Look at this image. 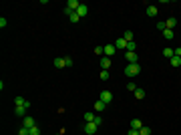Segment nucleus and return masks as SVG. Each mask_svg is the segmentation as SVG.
Returning <instances> with one entry per match:
<instances>
[{
    "label": "nucleus",
    "instance_id": "27",
    "mask_svg": "<svg viewBox=\"0 0 181 135\" xmlns=\"http://www.w3.org/2000/svg\"><path fill=\"white\" fill-rule=\"evenodd\" d=\"M139 135H151V129H149V127H141L139 129Z\"/></svg>",
    "mask_w": 181,
    "mask_h": 135
},
{
    "label": "nucleus",
    "instance_id": "5",
    "mask_svg": "<svg viewBox=\"0 0 181 135\" xmlns=\"http://www.w3.org/2000/svg\"><path fill=\"white\" fill-rule=\"evenodd\" d=\"M80 6V2L79 0H68L67 2V10H71V12H77V8Z\"/></svg>",
    "mask_w": 181,
    "mask_h": 135
},
{
    "label": "nucleus",
    "instance_id": "37",
    "mask_svg": "<svg viewBox=\"0 0 181 135\" xmlns=\"http://www.w3.org/2000/svg\"><path fill=\"white\" fill-rule=\"evenodd\" d=\"M175 51V54H177V57H181V48H173Z\"/></svg>",
    "mask_w": 181,
    "mask_h": 135
},
{
    "label": "nucleus",
    "instance_id": "3",
    "mask_svg": "<svg viewBox=\"0 0 181 135\" xmlns=\"http://www.w3.org/2000/svg\"><path fill=\"white\" fill-rule=\"evenodd\" d=\"M99 131V127L95 125V123H85V133H89V135H95Z\"/></svg>",
    "mask_w": 181,
    "mask_h": 135
},
{
    "label": "nucleus",
    "instance_id": "14",
    "mask_svg": "<svg viewBox=\"0 0 181 135\" xmlns=\"http://www.w3.org/2000/svg\"><path fill=\"white\" fill-rule=\"evenodd\" d=\"M14 115L16 117H26V107H14Z\"/></svg>",
    "mask_w": 181,
    "mask_h": 135
},
{
    "label": "nucleus",
    "instance_id": "6",
    "mask_svg": "<svg viewBox=\"0 0 181 135\" xmlns=\"http://www.w3.org/2000/svg\"><path fill=\"white\" fill-rule=\"evenodd\" d=\"M101 69L103 71H109L111 69V59L109 57H101Z\"/></svg>",
    "mask_w": 181,
    "mask_h": 135
},
{
    "label": "nucleus",
    "instance_id": "36",
    "mask_svg": "<svg viewBox=\"0 0 181 135\" xmlns=\"http://www.w3.org/2000/svg\"><path fill=\"white\" fill-rule=\"evenodd\" d=\"M127 135H139V131H137V129H129Z\"/></svg>",
    "mask_w": 181,
    "mask_h": 135
},
{
    "label": "nucleus",
    "instance_id": "32",
    "mask_svg": "<svg viewBox=\"0 0 181 135\" xmlns=\"http://www.w3.org/2000/svg\"><path fill=\"white\" fill-rule=\"evenodd\" d=\"M30 135H40V129L34 125V127H30Z\"/></svg>",
    "mask_w": 181,
    "mask_h": 135
},
{
    "label": "nucleus",
    "instance_id": "29",
    "mask_svg": "<svg viewBox=\"0 0 181 135\" xmlns=\"http://www.w3.org/2000/svg\"><path fill=\"white\" fill-rule=\"evenodd\" d=\"M65 59V67H73V59L71 57H62Z\"/></svg>",
    "mask_w": 181,
    "mask_h": 135
},
{
    "label": "nucleus",
    "instance_id": "22",
    "mask_svg": "<svg viewBox=\"0 0 181 135\" xmlns=\"http://www.w3.org/2000/svg\"><path fill=\"white\" fill-rule=\"evenodd\" d=\"M163 54H165V59H171V57H175V51L173 48H163Z\"/></svg>",
    "mask_w": 181,
    "mask_h": 135
},
{
    "label": "nucleus",
    "instance_id": "2",
    "mask_svg": "<svg viewBox=\"0 0 181 135\" xmlns=\"http://www.w3.org/2000/svg\"><path fill=\"white\" fill-rule=\"evenodd\" d=\"M36 123H34V117H30V115H26V117H22V127H34Z\"/></svg>",
    "mask_w": 181,
    "mask_h": 135
},
{
    "label": "nucleus",
    "instance_id": "18",
    "mask_svg": "<svg viewBox=\"0 0 181 135\" xmlns=\"http://www.w3.org/2000/svg\"><path fill=\"white\" fill-rule=\"evenodd\" d=\"M95 117H97V115H95L93 111H87V113H85V123H93Z\"/></svg>",
    "mask_w": 181,
    "mask_h": 135
},
{
    "label": "nucleus",
    "instance_id": "33",
    "mask_svg": "<svg viewBox=\"0 0 181 135\" xmlns=\"http://www.w3.org/2000/svg\"><path fill=\"white\" fill-rule=\"evenodd\" d=\"M6 24H8V20L2 16V18H0V28H6Z\"/></svg>",
    "mask_w": 181,
    "mask_h": 135
},
{
    "label": "nucleus",
    "instance_id": "25",
    "mask_svg": "<svg viewBox=\"0 0 181 135\" xmlns=\"http://www.w3.org/2000/svg\"><path fill=\"white\" fill-rule=\"evenodd\" d=\"M135 48H137V44H135V41L127 42V53H135Z\"/></svg>",
    "mask_w": 181,
    "mask_h": 135
},
{
    "label": "nucleus",
    "instance_id": "19",
    "mask_svg": "<svg viewBox=\"0 0 181 135\" xmlns=\"http://www.w3.org/2000/svg\"><path fill=\"white\" fill-rule=\"evenodd\" d=\"M157 12H159L157 6H147V16H157Z\"/></svg>",
    "mask_w": 181,
    "mask_h": 135
},
{
    "label": "nucleus",
    "instance_id": "26",
    "mask_svg": "<svg viewBox=\"0 0 181 135\" xmlns=\"http://www.w3.org/2000/svg\"><path fill=\"white\" fill-rule=\"evenodd\" d=\"M95 54H101V57H105V47H95Z\"/></svg>",
    "mask_w": 181,
    "mask_h": 135
},
{
    "label": "nucleus",
    "instance_id": "7",
    "mask_svg": "<svg viewBox=\"0 0 181 135\" xmlns=\"http://www.w3.org/2000/svg\"><path fill=\"white\" fill-rule=\"evenodd\" d=\"M65 14L68 16V20H71V22H79L80 20L79 14H77V12H71V10H67V8H65Z\"/></svg>",
    "mask_w": 181,
    "mask_h": 135
},
{
    "label": "nucleus",
    "instance_id": "21",
    "mask_svg": "<svg viewBox=\"0 0 181 135\" xmlns=\"http://www.w3.org/2000/svg\"><path fill=\"white\" fill-rule=\"evenodd\" d=\"M141 127H143V123H141L139 119H133V121H131V129H137V131H139Z\"/></svg>",
    "mask_w": 181,
    "mask_h": 135
},
{
    "label": "nucleus",
    "instance_id": "20",
    "mask_svg": "<svg viewBox=\"0 0 181 135\" xmlns=\"http://www.w3.org/2000/svg\"><path fill=\"white\" fill-rule=\"evenodd\" d=\"M163 36H165L167 41H171V38H175V32L173 30H169V28H165V30H163Z\"/></svg>",
    "mask_w": 181,
    "mask_h": 135
},
{
    "label": "nucleus",
    "instance_id": "28",
    "mask_svg": "<svg viewBox=\"0 0 181 135\" xmlns=\"http://www.w3.org/2000/svg\"><path fill=\"white\" fill-rule=\"evenodd\" d=\"M18 135H30V129H28V127H20L18 129Z\"/></svg>",
    "mask_w": 181,
    "mask_h": 135
},
{
    "label": "nucleus",
    "instance_id": "31",
    "mask_svg": "<svg viewBox=\"0 0 181 135\" xmlns=\"http://www.w3.org/2000/svg\"><path fill=\"white\" fill-rule=\"evenodd\" d=\"M109 79V71H101V81H107Z\"/></svg>",
    "mask_w": 181,
    "mask_h": 135
},
{
    "label": "nucleus",
    "instance_id": "30",
    "mask_svg": "<svg viewBox=\"0 0 181 135\" xmlns=\"http://www.w3.org/2000/svg\"><path fill=\"white\" fill-rule=\"evenodd\" d=\"M135 89H137V85H135V83L131 81V83H129V85H127V91H131V93H135Z\"/></svg>",
    "mask_w": 181,
    "mask_h": 135
},
{
    "label": "nucleus",
    "instance_id": "1",
    "mask_svg": "<svg viewBox=\"0 0 181 135\" xmlns=\"http://www.w3.org/2000/svg\"><path fill=\"white\" fill-rule=\"evenodd\" d=\"M139 73H141V67H139V63H133V65H127V67H125V75H127L129 79H133V77H137Z\"/></svg>",
    "mask_w": 181,
    "mask_h": 135
},
{
    "label": "nucleus",
    "instance_id": "23",
    "mask_svg": "<svg viewBox=\"0 0 181 135\" xmlns=\"http://www.w3.org/2000/svg\"><path fill=\"white\" fill-rule=\"evenodd\" d=\"M123 38H125L127 42H131V41H133V30H125V34H123Z\"/></svg>",
    "mask_w": 181,
    "mask_h": 135
},
{
    "label": "nucleus",
    "instance_id": "34",
    "mask_svg": "<svg viewBox=\"0 0 181 135\" xmlns=\"http://www.w3.org/2000/svg\"><path fill=\"white\" fill-rule=\"evenodd\" d=\"M95 125H97V127H101V123H103V119H101V117H95Z\"/></svg>",
    "mask_w": 181,
    "mask_h": 135
},
{
    "label": "nucleus",
    "instance_id": "12",
    "mask_svg": "<svg viewBox=\"0 0 181 135\" xmlns=\"http://www.w3.org/2000/svg\"><path fill=\"white\" fill-rule=\"evenodd\" d=\"M115 47L127 53V41H125V38H117V42H115Z\"/></svg>",
    "mask_w": 181,
    "mask_h": 135
},
{
    "label": "nucleus",
    "instance_id": "11",
    "mask_svg": "<svg viewBox=\"0 0 181 135\" xmlns=\"http://www.w3.org/2000/svg\"><path fill=\"white\" fill-rule=\"evenodd\" d=\"M77 14H79L80 18H83V16H87V14H89V6H87V4H80V6L77 8Z\"/></svg>",
    "mask_w": 181,
    "mask_h": 135
},
{
    "label": "nucleus",
    "instance_id": "24",
    "mask_svg": "<svg viewBox=\"0 0 181 135\" xmlns=\"http://www.w3.org/2000/svg\"><path fill=\"white\" fill-rule=\"evenodd\" d=\"M135 97H137V99H143V97H145V91H143L141 87H137L135 89Z\"/></svg>",
    "mask_w": 181,
    "mask_h": 135
},
{
    "label": "nucleus",
    "instance_id": "8",
    "mask_svg": "<svg viewBox=\"0 0 181 135\" xmlns=\"http://www.w3.org/2000/svg\"><path fill=\"white\" fill-rule=\"evenodd\" d=\"M175 26H177V18H175V16H171V18H167V20H165V28L173 30Z\"/></svg>",
    "mask_w": 181,
    "mask_h": 135
},
{
    "label": "nucleus",
    "instance_id": "13",
    "mask_svg": "<svg viewBox=\"0 0 181 135\" xmlns=\"http://www.w3.org/2000/svg\"><path fill=\"white\" fill-rule=\"evenodd\" d=\"M125 59H127V65H133V63H137V54L135 53H125Z\"/></svg>",
    "mask_w": 181,
    "mask_h": 135
},
{
    "label": "nucleus",
    "instance_id": "15",
    "mask_svg": "<svg viewBox=\"0 0 181 135\" xmlns=\"http://www.w3.org/2000/svg\"><path fill=\"white\" fill-rule=\"evenodd\" d=\"M105 107H107V103H103L99 99V101L95 103V111H97V113H101V111H105Z\"/></svg>",
    "mask_w": 181,
    "mask_h": 135
},
{
    "label": "nucleus",
    "instance_id": "9",
    "mask_svg": "<svg viewBox=\"0 0 181 135\" xmlns=\"http://www.w3.org/2000/svg\"><path fill=\"white\" fill-rule=\"evenodd\" d=\"M115 53H117V47H115V44H107V47H105V57H109V59H111Z\"/></svg>",
    "mask_w": 181,
    "mask_h": 135
},
{
    "label": "nucleus",
    "instance_id": "16",
    "mask_svg": "<svg viewBox=\"0 0 181 135\" xmlns=\"http://www.w3.org/2000/svg\"><path fill=\"white\" fill-rule=\"evenodd\" d=\"M169 63H171V67H181V57H177V54H175V57H171V59H169Z\"/></svg>",
    "mask_w": 181,
    "mask_h": 135
},
{
    "label": "nucleus",
    "instance_id": "10",
    "mask_svg": "<svg viewBox=\"0 0 181 135\" xmlns=\"http://www.w3.org/2000/svg\"><path fill=\"white\" fill-rule=\"evenodd\" d=\"M14 103H16V107H30V101H26V99H22V97H16V101H14Z\"/></svg>",
    "mask_w": 181,
    "mask_h": 135
},
{
    "label": "nucleus",
    "instance_id": "17",
    "mask_svg": "<svg viewBox=\"0 0 181 135\" xmlns=\"http://www.w3.org/2000/svg\"><path fill=\"white\" fill-rule=\"evenodd\" d=\"M53 63H54V67L56 69H65V59H62V57H56Z\"/></svg>",
    "mask_w": 181,
    "mask_h": 135
},
{
    "label": "nucleus",
    "instance_id": "35",
    "mask_svg": "<svg viewBox=\"0 0 181 135\" xmlns=\"http://www.w3.org/2000/svg\"><path fill=\"white\" fill-rule=\"evenodd\" d=\"M157 28L159 30H165V22H157Z\"/></svg>",
    "mask_w": 181,
    "mask_h": 135
},
{
    "label": "nucleus",
    "instance_id": "4",
    "mask_svg": "<svg viewBox=\"0 0 181 135\" xmlns=\"http://www.w3.org/2000/svg\"><path fill=\"white\" fill-rule=\"evenodd\" d=\"M101 101L103 103H111L113 101V93H111V91H101Z\"/></svg>",
    "mask_w": 181,
    "mask_h": 135
}]
</instances>
